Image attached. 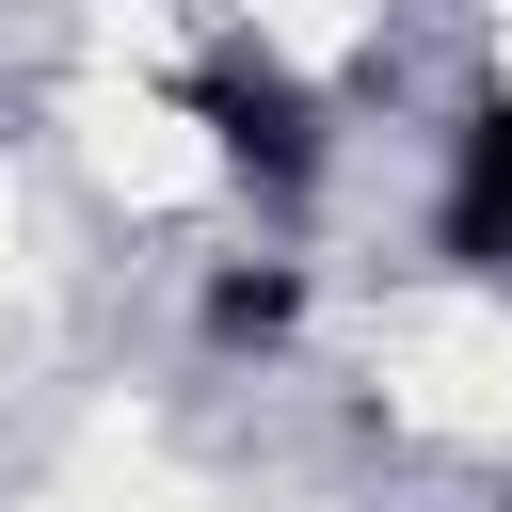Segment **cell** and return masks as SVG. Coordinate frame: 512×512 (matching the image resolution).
Listing matches in <instances>:
<instances>
[{"mask_svg":"<svg viewBox=\"0 0 512 512\" xmlns=\"http://www.w3.org/2000/svg\"><path fill=\"white\" fill-rule=\"evenodd\" d=\"M368 384L384 416L448 432V448H512V288H416L368 320Z\"/></svg>","mask_w":512,"mask_h":512,"instance_id":"cell-1","label":"cell"},{"mask_svg":"<svg viewBox=\"0 0 512 512\" xmlns=\"http://www.w3.org/2000/svg\"><path fill=\"white\" fill-rule=\"evenodd\" d=\"M80 160H96L128 208H208V192H224L208 112H176L160 80H96V96H80Z\"/></svg>","mask_w":512,"mask_h":512,"instance_id":"cell-2","label":"cell"},{"mask_svg":"<svg viewBox=\"0 0 512 512\" xmlns=\"http://www.w3.org/2000/svg\"><path fill=\"white\" fill-rule=\"evenodd\" d=\"M32 288V208H16V160H0V304Z\"/></svg>","mask_w":512,"mask_h":512,"instance_id":"cell-3","label":"cell"},{"mask_svg":"<svg viewBox=\"0 0 512 512\" xmlns=\"http://www.w3.org/2000/svg\"><path fill=\"white\" fill-rule=\"evenodd\" d=\"M496 80H512V32H496Z\"/></svg>","mask_w":512,"mask_h":512,"instance_id":"cell-4","label":"cell"}]
</instances>
